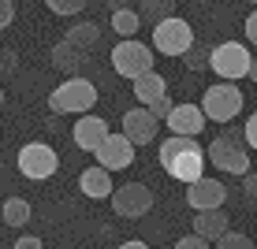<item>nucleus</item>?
<instances>
[{
  "mask_svg": "<svg viewBox=\"0 0 257 249\" xmlns=\"http://www.w3.org/2000/svg\"><path fill=\"white\" fill-rule=\"evenodd\" d=\"M161 164L172 179L179 182H198L205 175V149L198 145V138H183V134H172L168 141H161Z\"/></svg>",
  "mask_w": 257,
  "mask_h": 249,
  "instance_id": "f257e3e1",
  "label": "nucleus"
},
{
  "mask_svg": "<svg viewBox=\"0 0 257 249\" xmlns=\"http://www.w3.org/2000/svg\"><path fill=\"white\" fill-rule=\"evenodd\" d=\"M209 164L220 167L227 175H250V145H246V134L238 127H224L220 138L209 141Z\"/></svg>",
  "mask_w": 257,
  "mask_h": 249,
  "instance_id": "f03ea898",
  "label": "nucleus"
},
{
  "mask_svg": "<svg viewBox=\"0 0 257 249\" xmlns=\"http://www.w3.org/2000/svg\"><path fill=\"white\" fill-rule=\"evenodd\" d=\"M93 104H97V86L90 78H78V75H71L67 82H60L49 93V108L56 115H86Z\"/></svg>",
  "mask_w": 257,
  "mask_h": 249,
  "instance_id": "7ed1b4c3",
  "label": "nucleus"
},
{
  "mask_svg": "<svg viewBox=\"0 0 257 249\" xmlns=\"http://www.w3.org/2000/svg\"><path fill=\"white\" fill-rule=\"evenodd\" d=\"M250 49L242 45V41H220V45H212V56H209V71L212 75H220V82H238V78L250 75Z\"/></svg>",
  "mask_w": 257,
  "mask_h": 249,
  "instance_id": "20e7f679",
  "label": "nucleus"
},
{
  "mask_svg": "<svg viewBox=\"0 0 257 249\" xmlns=\"http://www.w3.org/2000/svg\"><path fill=\"white\" fill-rule=\"evenodd\" d=\"M242 104H246V97L235 82H216V86H209V90L201 93V112H205V119H212V123L238 119Z\"/></svg>",
  "mask_w": 257,
  "mask_h": 249,
  "instance_id": "39448f33",
  "label": "nucleus"
},
{
  "mask_svg": "<svg viewBox=\"0 0 257 249\" xmlns=\"http://www.w3.org/2000/svg\"><path fill=\"white\" fill-rule=\"evenodd\" d=\"M194 26L187 19H179V15H168V19H161L153 26V49L161 52V56H187L190 45H194Z\"/></svg>",
  "mask_w": 257,
  "mask_h": 249,
  "instance_id": "423d86ee",
  "label": "nucleus"
},
{
  "mask_svg": "<svg viewBox=\"0 0 257 249\" xmlns=\"http://www.w3.org/2000/svg\"><path fill=\"white\" fill-rule=\"evenodd\" d=\"M112 67H116L119 78H142L146 71H153V52L149 45H142L138 38H123L116 49H112Z\"/></svg>",
  "mask_w": 257,
  "mask_h": 249,
  "instance_id": "0eeeda50",
  "label": "nucleus"
},
{
  "mask_svg": "<svg viewBox=\"0 0 257 249\" xmlns=\"http://www.w3.org/2000/svg\"><path fill=\"white\" fill-rule=\"evenodd\" d=\"M56 167H60V153L52 145H45V141H30V145L19 149V171L26 179H34V182L52 179Z\"/></svg>",
  "mask_w": 257,
  "mask_h": 249,
  "instance_id": "6e6552de",
  "label": "nucleus"
},
{
  "mask_svg": "<svg viewBox=\"0 0 257 249\" xmlns=\"http://www.w3.org/2000/svg\"><path fill=\"white\" fill-rule=\"evenodd\" d=\"M112 208H116V216L123 219H142L149 216V208H153V190H149L146 182H127L119 186V190H112Z\"/></svg>",
  "mask_w": 257,
  "mask_h": 249,
  "instance_id": "1a4fd4ad",
  "label": "nucleus"
},
{
  "mask_svg": "<svg viewBox=\"0 0 257 249\" xmlns=\"http://www.w3.org/2000/svg\"><path fill=\"white\" fill-rule=\"evenodd\" d=\"M93 156H97V164H101L104 171H123V167L135 164V141L123 134V130L119 134H108Z\"/></svg>",
  "mask_w": 257,
  "mask_h": 249,
  "instance_id": "9d476101",
  "label": "nucleus"
},
{
  "mask_svg": "<svg viewBox=\"0 0 257 249\" xmlns=\"http://www.w3.org/2000/svg\"><path fill=\"white\" fill-rule=\"evenodd\" d=\"M227 201V186L220 179H209V175H201L198 182L187 186V204L194 212H209V208H224Z\"/></svg>",
  "mask_w": 257,
  "mask_h": 249,
  "instance_id": "9b49d317",
  "label": "nucleus"
},
{
  "mask_svg": "<svg viewBox=\"0 0 257 249\" xmlns=\"http://www.w3.org/2000/svg\"><path fill=\"white\" fill-rule=\"evenodd\" d=\"M205 112H201V104H175L172 112H168L164 127L172 130V134H183V138H198L201 130H205Z\"/></svg>",
  "mask_w": 257,
  "mask_h": 249,
  "instance_id": "f8f14e48",
  "label": "nucleus"
},
{
  "mask_svg": "<svg viewBox=\"0 0 257 249\" xmlns=\"http://www.w3.org/2000/svg\"><path fill=\"white\" fill-rule=\"evenodd\" d=\"M112 130H108V123L101 119V115H78V123L71 127V138H75V145L82 149V153H97L101 149V141L108 138Z\"/></svg>",
  "mask_w": 257,
  "mask_h": 249,
  "instance_id": "ddd939ff",
  "label": "nucleus"
},
{
  "mask_svg": "<svg viewBox=\"0 0 257 249\" xmlns=\"http://www.w3.org/2000/svg\"><path fill=\"white\" fill-rule=\"evenodd\" d=\"M157 130H161V119H157L149 108H131V112H123V134L135 141V145H149V141L157 138Z\"/></svg>",
  "mask_w": 257,
  "mask_h": 249,
  "instance_id": "4468645a",
  "label": "nucleus"
},
{
  "mask_svg": "<svg viewBox=\"0 0 257 249\" xmlns=\"http://www.w3.org/2000/svg\"><path fill=\"white\" fill-rule=\"evenodd\" d=\"M227 230L231 227H227V212L224 208H209V212H198V216H194V234L209 238V242H220Z\"/></svg>",
  "mask_w": 257,
  "mask_h": 249,
  "instance_id": "2eb2a0df",
  "label": "nucleus"
},
{
  "mask_svg": "<svg viewBox=\"0 0 257 249\" xmlns=\"http://www.w3.org/2000/svg\"><path fill=\"white\" fill-rule=\"evenodd\" d=\"M78 190H82L90 201H104V197H112V179H108V171H104L101 164L86 167V171L78 175Z\"/></svg>",
  "mask_w": 257,
  "mask_h": 249,
  "instance_id": "dca6fc26",
  "label": "nucleus"
},
{
  "mask_svg": "<svg viewBox=\"0 0 257 249\" xmlns=\"http://www.w3.org/2000/svg\"><path fill=\"white\" fill-rule=\"evenodd\" d=\"M131 86H135V97H138L142 108H149V104H157L161 97H168V82L157 75V71H146V75L135 78Z\"/></svg>",
  "mask_w": 257,
  "mask_h": 249,
  "instance_id": "f3484780",
  "label": "nucleus"
},
{
  "mask_svg": "<svg viewBox=\"0 0 257 249\" xmlns=\"http://www.w3.org/2000/svg\"><path fill=\"white\" fill-rule=\"evenodd\" d=\"M82 60H86V52H82V49H75L67 38H60L56 45H52V67H60L64 75H78Z\"/></svg>",
  "mask_w": 257,
  "mask_h": 249,
  "instance_id": "a211bd4d",
  "label": "nucleus"
},
{
  "mask_svg": "<svg viewBox=\"0 0 257 249\" xmlns=\"http://www.w3.org/2000/svg\"><path fill=\"white\" fill-rule=\"evenodd\" d=\"M64 38H67L75 49L93 52V49H97V41H101V26H97V23H75V26H71V30L64 34Z\"/></svg>",
  "mask_w": 257,
  "mask_h": 249,
  "instance_id": "6ab92c4d",
  "label": "nucleus"
},
{
  "mask_svg": "<svg viewBox=\"0 0 257 249\" xmlns=\"http://www.w3.org/2000/svg\"><path fill=\"white\" fill-rule=\"evenodd\" d=\"M112 30H116V38H135V34L142 30V12H135V8H119V12H112Z\"/></svg>",
  "mask_w": 257,
  "mask_h": 249,
  "instance_id": "aec40b11",
  "label": "nucleus"
},
{
  "mask_svg": "<svg viewBox=\"0 0 257 249\" xmlns=\"http://www.w3.org/2000/svg\"><path fill=\"white\" fill-rule=\"evenodd\" d=\"M0 216H4L8 227H26L34 212H30V201H26V197H8L4 208H0Z\"/></svg>",
  "mask_w": 257,
  "mask_h": 249,
  "instance_id": "412c9836",
  "label": "nucleus"
},
{
  "mask_svg": "<svg viewBox=\"0 0 257 249\" xmlns=\"http://www.w3.org/2000/svg\"><path fill=\"white\" fill-rule=\"evenodd\" d=\"M172 8H175V0H142V23H161L172 15Z\"/></svg>",
  "mask_w": 257,
  "mask_h": 249,
  "instance_id": "4be33fe9",
  "label": "nucleus"
},
{
  "mask_svg": "<svg viewBox=\"0 0 257 249\" xmlns=\"http://www.w3.org/2000/svg\"><path fill=\"white\" fill-rule=\"evenodd\" d=\"M209 56H212V49H209V45H201V41H194L190 52H187L183 60H187V67H190V71H205V67H209Z\"/></svg>",
  "mask_w": 257,
  "mask_h": 249,
  "instance_id": "5701e85b",
  "label": "nucleus"
},
{
  "mask_svg": "<svg viewBox=\"0 0 257 249\" xmlns=\"http://www.w3.org/2000/svg\"><path fill=\"white\" fill-rule=\"evenodd\" d=\"M45 8L52 15H78L86 8V0H45Z\"/></svg>",
  "mask_w": 257,
  "mask_h": 249,
  "instance_id": "b1692460",
  "label": "nucleus"
},
{
  "mask_svg": "<svg viewBox=\"0 0 257 249\" xmlns=\"http://www.w3.org/2000/svg\"><path fill=\"white\" fill-rule=\"evenodd\" d=\"M212 249H257V245H253L246 234H235V230H227V234L220 238V242L212 245Z\"/></svg>",
  "mask_w": 257,
  "mask_h": 249,
  "instance_id": "393cba45",
  "label": "nucleus"
},
{
  "mask_svg": "<svg viewBox=\"0 0 257 249\" xmlns=\"http://www.w3.org/2000/svg\"><path fill=\"white\" fill-rule=\"evenodd\" d=\"M172 249H212V242H209V238H201V234H183Z\"/></svg>",
  "mask_w": 257,
  "mask_h": 249,
  "instance_id": "a878e982",
  "label": "nucleus"
},
{
  "mask_svg": "<svg viewBox=\"0 0 257 249\" xmlns=\"http://www.w3.org/2000/svg\"><path fill=\"white\" fill-rule=\"evenodd\" d=\"M242 134H246V145H250V149H253V153H257V112L250 115V119H246V127H242Z\"/></svg>",
  "mask_w": 257,
  "mask_h": 249,
  "instance_id": "bb28decb",
  "label": "nucleus"
},
{
  "mask_svg": "<svg viewBox=\"0 0 257 249\" xmlns=\"http://www.w3.org/2000/svg\"><path fill=\"white\" fill-rule=\"evenodd\" d=\"M12 19H15V4L12 0H0V30H8Z\"/></svg>",
  "mask_w": 257,
  "mask_h": 249,
  "instance_id": "cd10ccee",
  "label": "nucleus"
},
{
  "mask_svg": "<svg viewBox=\"0 0 257 249\" xmlns=\"http://www.w3.org/2000/svg\"><path fill=\"white\" fill-rule=\"evenodd\" d=\"M172 108H175V104H172V97H161L157 104H149V112H153L157 119H168V112H172Z\"/></svg>",
  "mask_w": 257,
  "mask_h": 249,
  "instance_id": "c85d7f7f",
  "label": "nucleus"
},
{
  "mask_svg": "<svg viewBox=\"0 0 257 249\" xmlns=\"http://www.w3.org/2000/svg\"><path fill=\"white\" fill-rule=\"evenodd\" d=\"M242 30H246V41H250V45H257V12L246 15V26H242Z\"/></svg>",
  "mask_w": 257,
  "mask_h": 249,
  "instance_id": "c756f323",
  "label": "nucleus"
},
{
  "mask_svg": "<svg viewBox=\"0 0 257 249\" xmlns=\"http://www.w3.org/2000/svg\"><path fill=\"white\" fill-rule=\"evenodd\" d=\"M12 249H41V238H34V234H23L19 242H15Z\"/></svg>",
  "mask_w": 257,
  "mask_h": 249,
  "instance_id": "7c9ffc66",
  "label": "nucleus"
},
{
  "mask_svg": "<svg viewBox=\"0 0 257 249\" xmlns=\"http://www.w3.org/2000/svg\"><path fill=\"white\" fill-rule=\"evenodd\" d=\"M15 71V56L12 52H0V75H12Z\"/></svg>",
  "mask_w": 257,
  "mask_h": 249,
  "instance_id": "2f4dec72",
  "label": "nucleus"
},
{
  "mask_svg": "<svg viewBox=\"0 0 257 249\" xmlns=\"http://www.w3.org/2000/svg\"><path fill=\"white\" fill-rule=\"evenodd\" d=\"M116 249H149V245L138 242V238H131V242H123V245H116Z\"/></svg>",
  "mask_w": 257,
  "mask_h": 249,
  "instance_id": "473e14b6",
  "label": "nucleus"
},
{
  "mask_svg": "<svg viewBox=\"0 0 257 249\" xmlns=\"http://www.w3.org/2000/svg\"><path fill=\"white\" fill-rule=\"evenodd\" d=\"M131 4H135V0H108L112 12H119V8H131Z\"/></svg>",
  "mask_w": 257,
  "mask_h": 249,
  "instance_id": "72a5a7b5",
  "label": "nucleus"
},
{
  "mask_svg": "<svg viewBox=\"0 0 257 249\" xmlns=\"http://www.w3.org/2000/svg\"><path fill=\"white\" fill-rule=\"evenodd\" d=\"M246 78H250V82H257V60L250 64V75H246Z\"/></svg>",
  "mask_w": 257,
  "mask_h": 249,
  "instance_id": "f704fd0d",
  "label": "nucleus"
},
{
  "mask_svg": "<svg viewBox=\"0 0 257 249\" xmlns=\"http://www.w3.org/2000/svg\"><path fill=\"white\" fill-rule=\"evenodd\" d=\"M0 104H4V90H0Z\"/></svg>",
  "mask_w": 257,
  "mask_h": 249,
  "instance_id": "c9c22d12",
  "label": "nucleus"
},
{
  "mask_svg": "<svg viewBox=\"0 0 257 249\" xmlns=\"http://www.w3.org/2000/svg\"><path fill=\"white\" fill-rule=\"evenodd\" d=\"M253 201H257V186H253Z\"/></svg>",
  "mask_w": 257,
  "mask_h": 249,
  "instance_id": "e433bc0d",
  "label": "nucleus"
},
{
  "mask_svg": "<svg viewBox=\"0 0 257 249\" xmlns=\"http://www.w3.org/2000/svg\"><path fill=\"white\" fill-rule=\"evenodd\" d=\"M201 4H209V0H201Z\"/></svg>",
  "mask_w": 257,
  "mask_h": 249,
  "instance_id": "4c0bfd02",
  "label": "nucleus"
},
{
  "mask_svg": "<svg viewBox=\"0 0 257 249\" xmlns=\"http://www.w3.org/2000/svg\"><path fill=\"white\" fill-rule=\"evenodd\" d=\"M0 223H4V216H0Z\"/></svg>",
  "mask_w": 257,
  "mask_h": 249,
  "instance_id": "58836bf2",
  "label": "nucleus"
},
{
  "mask_svg": "<svg viewBox=\"0 0 257 249\" xmlns=\"http://www.w3.org/2000/svg\"><path fill=\"white\" fill-rule=\"evenodd\" d=\"M250 4H257V0H250Z\"/></svg>",
  "mask_w": 257,
  "mask_h": 249,
  "instance_id": "ea45409f",
  "label": "nucleus"
}]
</instances>
